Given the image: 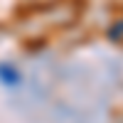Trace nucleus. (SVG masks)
Wrapping results in <instances>:
<instances>
[{"mask_svg": "<svg viewBox=\"0 0 123 123\" xmlns=\"http://www.w3.org/2000/svg\"><path fill=\"white\" fill-rule=\"evenodd\" d=\"M106 37L111 42H123V20H116V22L106 30Z\"/></svg>", "mask_w": 123, "mask_h": 123, "instance_id": "nucleus-2", "label": "nucleus"}, {"mask_svg": "<svg viewBox=\"0 0 123 123\" xmlns=\"http://www.w3.org/2000/svg\"><path fill=\"white\" fill-rule=\"evenodd\" d=\"M0 81L5 86H17L20 84V71L12 64H0Z\"/></svg>", "mask_w": 123, "mask_h": 123, "instance_id": "nucleus-1", "label": "nucleus"}]
</instances>
